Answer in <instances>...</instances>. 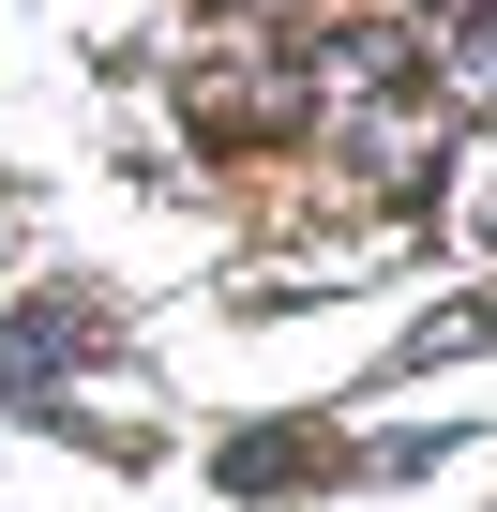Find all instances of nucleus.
<instances>
[{
    "mask_svg": "<svg viewBox=\"0 0 497 512\" xmlns=\"http://www.w3.org/2000/svg\"><path fill=\"white\" fill-rule=\"evenodd\" d=\"M181 121H211V136H317V61L226 46L211 76H181Z\"/></svg>",
    "mask_w": 497,
    "mask_h": 512,
    "instance_id": "1",
    "label": "nucleus"
},
{
    "mask_svg": "<svg viewBox=\"0 0 497 512\" xmlns=\"http://www.w3.org/2000/svg\"><path fill=\"white\" fill-rule=\"evenodd\" d=\"M317 136H332L362 181H437V166H452V136H437V106H422V91H407V106H392V91H362V106H317Z\"/></svg>",
    "mask_w": 497,
    "mask_h": 512,
    "instance_id": "2",
    "label": "nucleus"
},
{
    "mask_svg": "<svg viewBox=\"0 0 497 512\" xmlns=\"http://www.w3.org/2000/svg\"><path fill=\"white\" fill-rule=\"evenodd\" d=\"M422 106H437V136L497 121V31L482 16H452V46H422Z\"/></svg>",
    "mask_w": 497,
    "mask_h": 512,
    "instance_id": "3",
    "label": "nucleus"
},
{
    "mask_svg": "<svg viewBox=\"0 0 497 512\" xmlns=\"http://www.w3.org/2000/svg\"><path fill=\"white\" fill-rule=\"evenodd\" d=\"M482 31H497V16H482Z\"/></svg>",
    "mask_w": 497,
    "mask_h": 512,
    "instance_id": "4",
    "label": "nucleus"
}]
</instances>
